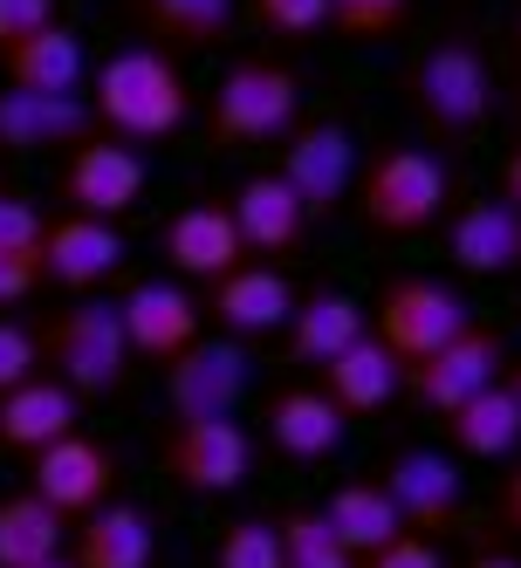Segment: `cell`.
Returning <instances> with one entry per match:
<instances>
[{
  "label": "cell",
  "mask_w": 521,
  "mask_h": 568,
  "mask_svg": "<svg viewBox=\"0 0 521 568\" xmlns=\"http://www.w3.org/2000/svg\"><path fill=\"white\" fill-rule=\"evenodd\" d=\"M90 110H97V131L131 144V151L166 144L192 116V83H186L179 55L138 42V49H117L90 69Z\"/></svg>",
  "instance_id": "cell-1"
},
{
  "label": "cell",
  "mask_w": 521,
  "mask_h": 568,
  "mask_svg": "<svg viewBox=\"0 0 521 568\" xmlns=\"http://www.w3.org/2000/svg\"><path fill=\"white\" fill-rule=\"evenodd\" d=\"M350 199L371 240H419L453 213V165L425 144H391L357 165Z\"/></svg>",
  "instance_id": "cell-2"
},
{
  "label": "cell",
  "mask_w": 521,
  "mask_h": 568,
  "mask_svg": "<svg viewBox=\"0 0 521 568\" xmlns=\"http://www.w3.org/2000/svg\"><path fill=\"white\" fill-rule=\"evenodd\" d=\"M302 124V75L274 55H240L207 97V138L220 151H261L282 144Z\"/></svg>",
  "instance_id": "cell-3"
},
{
  "label": "cell",
  "mask_w": 521,
  "mask_h": 568,
  "mask_svg": "<svg viewBox=\"0 0 521 568\" xmlns=\"http://www.w3.org/2000/svg\"><path fill=\"white\" fill-rule=\"evenodd\" d=\"M405 103L419 116V131L439 138V144H460L488 124L494 110V75H488V55H480L467 34H447L432 42L412 69H405Z\"/></svg>",
  "instance_id": "cell-4"
},
{
  "label": "cell",
  "mask_w": 521,
  "mask_h": 568,
  "mask_svg": "<svg viewBox=\"0 0 521 568\" xmlns=\"http://www.w3.org/2000/svg\"><path fill=\"white\" fill-rule=\"evenodd\" d=\"M42 363H56V384H69L83 404L124 390V377H131V343H124V315H117V302L76 295L62 315H49Z\"/></svg>",
  "instance_id": "cell-5"
},
{
  "label": "cell",
  "mask_w": 521,
  "mask_h": 568,
  "mask_svg": "<svg viewBox=\"0 0 521 568\" xmlns=\"http://www.w3.org/2000/svg\"><path fill=\"white\" fill-rule=\"evenodd\" d=\"M467 329H473V308H467V295L453 281H439V274H391L378 288V302H371V336L405 363V371L425 363V356H439Z\"/></svg>",
  "instance_id": "cell-6"
},
{
  "label": "cell",
  "mask_w": 521,
  "mask_h": 568,
  "mask_svg": "<svg viewBox=\"0 0 521 568\" xmlns=\"http://www.w3.org/2000/svg\"><path fill=\"white\" fill-rule=\"evenodd\" d=\"M357 138L350 124H337V116H302V124L282 138V165H274V179H282L309 220H337L350 206L357 192Z\"/></svg>",
  "instance_id": "cell-7"
},
{
  "label": "cell",
  "mask_w": 521,
  "mask_h": 568,
  "mask_svg": "<svg viewBox=\"0 0 521 568\" xmlns=\"http://www.w3.org/2000/svg\"><path fill=\"white\" fill-rule=\"evenodd\" d=\"M378 486L391 494L398 520L425 541H447L467 514V473H460L453 453H439V445H398L378 466Z\"/></svg>",
  "instance_id": "cell-8"
},
{
  "label": "cell",
  "mask_w": 521,
  "mask_h": 568,
  "mask_svg": "<svg viewBox=\"0 0 521 568\" xmlns=\"http://www.w3.org/2000/svg\"><path fill=\"white\" fill-rule=\"evenodd\" d=\"M158 466H166V479L179 494L220 500V494H233V486L248 479L254 445L233 418H172L166 438H158Z\"/></svg>",
  "instance_id": "cell-9"
},
{
  "label": "cell",
  "mask_w": 521,
  "mask_h": 568,
  "mask_svg": "<svg viewBox=\"0 0 521 568\" xmlns=\"http://www.w3.org/2000/svg\"><path fill=\"white\" fill-rule=\"evenodd\" d=\"M508 336L501 329H473L467 336H453L439 356H425V363H412L405 371V390H412V404L419 412H432V418H453L460 404H473L480 390H494L501 377H508Z\"/></svg>",
  "instance_id": "cell-10"
},
{
  "label": "cell",
  "mask_w": 521,
  "mask_h": 568,
  "mask_svg": "<svg viewBox=\"0 0 521 568\" xmlns=\"http://www.w3.org/2000/svg\"><path fill=\"white\" fill-rule=\"evenodd\" d=\"M28 494L42 507H56L62 520H90L97 507L117 500V453L97 445L90 432H69L49 453L28 459Z\"/></svg>",
  "instance_id": "cell-11"
},
{
  "label": "cell",
  "mask_w": 521,
  "mask_h": 568,
  "mask_svg": "<svg viewBox=\"0 0 521 568\" xmlns=\"http://www.w3.org/2000/svg\"><path fill=\"white\" fill-rule=\"evenodd\" d=\"M254 356L233 336H199L186 356L166 363V412L172 418H233V404L248 397Z\"/></svg>",
  "instance_id": "cell-12"
},
{
  "label": "cell",
  "mask_w": 521,
  "mask_h": 568,
  "mask_svg": "<svg viewBox=\"0 0 521 568\" xmlns=\"http://www.w3.org/2000/svg\"><path fill=\"white\" fill-rule=\"evenodd\" d=\"M144 158L131 144H117V138H90V144H76L69 151V165H62V206L76 220H124L138 199H144Z\"/></svg>",
  "instance_id": "cell-13"
},
{
  "label": "cell",
  "mask_w": 521,
  "mask_h": 568,
  "mask_svg": "<svg viewBox=\"0 0 521 568\" xmlns=\"http://www.w3.org/2000/svg\"><path fill=\"white\" fill-rule=\"evenodd\" d=\"M117 315H124V343L131 356L144 363H172L199 343V329H207V308H199V295L186 288V281H131L124 302H117Z\"/></svg>",
  "instance_id": "cell-14"
},
{
  "label": "cell",
  "mask_w": 521,
  "mask_h": 568,
  "mask_svg": "<svg viewBox=\"0 0 521 568\" xmlns=\"http://www.w3.org/2000/svg\"><path fill=\"white\" fill-rule=\"evenodd\" d=\"M207 308L220 322V336L233 343H248V336H274V329H289V315H295V288H289V274L282 267H268V261H240L233 274L207 281Z\"/></svg>",
  "instance_id": "cell-15"
},
{
  "label": "cell",
  "mask_w": 521,
  "mask_h": 568,
  "mask_svg": "<svg viewBox=\"0 0 521 568\" xmlns=\"http://www.w3.org/2000/svg\"><path fill=\"white\" fill-rule=\"evenodd\" d=\"M103 138L90 97H34V90H0V158H34V151H76Z\"/></svg>",
  "instance_id": "cell-16"
},
{
  "label": "cell",
  "mask_w": 521,
  "mask_h": 568,
  "mask_svg": "<svg viewBox=\"0 0 521 568\" xmlns=\"http://www.w3.org/2000/svg\"><path fill=\"white\" fill-rule=\"evenodd\" d=\"M261 425H268V445H274L282 459H295V466L337 459V453H343V432H350V418L337 412V397L315 390V384L274 390V397L261 404Z\"/></svg>",
  "instance_id": "cell-17"
},
{
  "label": "cell",
  "mask_w": 521,
  "mask_h": 568,
  "mask_svg": "<svg viewBox=\"0 0 521 568\" xmlns=\"http://www.w3.org/2000/svg\"><path fill=\"white\" fill-rule=\"evenodd\" d=\"M227 213H233V233H240V247L248 254H261L268 267L282 261V254H295L302 240H309V213H302V199L274 179V172H254V179H240L233 185V199H227Z\"/></svg>",
  "instance_id": "cell-18"
},
{
  "label": "cell",
  "mask_w": 521,
  "mask_h": 568,
  "mask_svg": "<svg viewBox=\"0 0 521 568\" xmlns=\"http://www.w3.org/2000/svg\"><path fill=\"white\" fill-rule=\"evenodd\" d=\"M124 233H117L110 220H49V240H42V281H56V288L69 295H97L103 281L124 267Z\"/></svg>",
  "instance_id": "cell-19"
},
{
  "label": "cell",
  "mask_w": 521,
  "mask_h": 568,
  "mask_svg": "<svg viewBox=\"0 0 521 568\" xmlns=\"http://www.w3.org/2000/svg\"><path fill=\"white\" fill-rule=\"evenodd\" d=\"M289 356L309 363V371H330V363L371 336V308L357 302L350 288H330V281H315L309 295H295V315H289Z\"/></svg>",
  "instance_id": "cell-20"
},
{
  "label": "cell",
  "mask_w": 521,
  "mask_h": 568,
  "mask_svg": "<svg viewBox=\"0 0 521 568\" xmlns=\"http://www.w3.org/2000/svg\"><path fill=\"white\" fill-rule=\"evenodd\" d=\"M76 425H83V397L56 377H28L21 390L0 397V453L34 459V453H49L56 438H69Z\"/></svg>",
  "instance_id": "cell-21"
},
{
  "label": "cell",
  "mask_w": 521,
  "mask_h": 568,
  "mask_svg": "<svg viewBox=\"0 0 521 568\" xmlns=\"http://www.w3.org/2000/svg\"><path fill=\"white\" fill-rule=\"evenodd\" d=\"M166 261L186 281H220L248 261V247H240V233H233V213L213 206V199H199V206L166 220Z\"/></svg>",
  "instance_id": "cell-22"
},
{
  "label": "cell",
  "mask_w": 521,
  "mask_h": 568,
  "mask_svg": "<svg viewBox=\"0 0 521 568\" xmlns=\"http://www.w3.org/2000/svg\"><path fill=\"white\" fill-rule=\"evenodd\" d=\"M447 254L460 274H514L521 267V213L508 199H473L447 220Z\"/></svg>",
  "instance_id": "cell-23"
},
{
  "label": "cell",
  "mask_w": 521,
  "mask_h": 568,
  "mask_svg": "<svg viewBox=\"0 0 521 568\" xmlns=\"http://www.w3.org/2000/svg\"><path fill=\"white\" fill-rule=\"evenodd\" d=\"M124 8L166 55H207L240 21V0H124Z\"/></svg>",
  "instance_id": "cell-24"
},
{
  "label": "cell",
  "mask_w": 521,
  "mask_h": 568,
  "mask_svg": "<svg viewBox=\"0 0 521 568\" xmlns=\"http://www.w3.org/2000/svg\"><path fill=\"white\" fill-rule=\"evenodd\" d=\"M76 568H151L158 561V527L138 500H110L90 520H76Z\"/></svg>",
  "instance_id": "cell-25"
},
{
  "label": "cell",
  "mask_w": 521,
  "mask_h": 568,
  "mask_svg": "<svg viewBox=\"0 0 521 568\" xmlns=\"http://www.w3.org/2000/svg\"><path fill=\"white\" fill-rule=\"evenodd\" d=\"M0 69H8V90L76 97V90H83V75H90V55H83V42H76V34L56 21V28L34 34V42H21V49L0 55Z\"/></svg>",
  "instance_id": "cell-26"
},
{
  "label": "cell",
  "mask_w": 521,
  "mask_h": 568,
  "mask_svg": "<svg viewBox=\"0 0 521 568\" xmlns=\"http://www.w3.org/2000/svg\"><path fill=\"white\" fill-rule=\"evenodd\" d=\"M323 377H330L323 390L337 397V412L343 418H364V412H384V404L405 390V363H398L378 336H364V343H350Z\"/></svg>",
  "instance_id": "cell-27"
},
{
  "label": "cell",
  "mask_w": 521,
  "mask_h": 568,
  "mask_svg": "<svg viewBox=\"0 0 521 568\" xmlns=\"http://www.w3.org/2000/svg\"><path fill=\"white\" fill-rule=\"evenodd\" d=\"M323 520H330V535L357 555V561H371L378 548H391L398 535H405V520H398L391 494L378 479H343L337 494L323 500Z\"/></svg>",
  "instance_id": "cell-28"
},
{
  "label": "cell",
  "mask_w": 521,
  "mask_h": 568,
  "mask_svg": "<svg viewBox=\"0 0 521 568\" xmlns=\"http://www.w3.org/2000/svg\"><path fill=\"white\" fill-rule=\"evenodd\" d=\"M447 438H453L460 459H508L521 445V404H514L508 377L494 390H480L473 404H460V412L447 418Z\"/></svg>",
  "instance_id": "cell-29"
},
{
  "label": "cell",
  "mask_w": 521,
  "mask_h": 568,
  "mask_svg": "<svg viewBox=\"0 0 521 568\" xmlns=\"http://www.w3.org/2000/svg\"><path fill=\"white\" fill-rule=\"evenodd\" d=\"M69 520L56 507H42L34 494H8L0 500V568H42L62 555Z\"/></svg>",
  "instance_id": "cell-30"
},
{
  "label": "cell",
  "mask_w": 521,
  "mask_h": 568,
  "mask_svg": "<svg viewBox=\"0 0 521 568\" xmlns=\"http://www.w3.org/2000/svg\"><path fill=\"white\" fill-rule=\"evenodd\" d=\"M274 527H282V561L289 568H364V561H357L330 535L323 507H282V514H274Z\"/></svg>",
  "instance_id": "cell-31"
},
{
  "label": "cell",
  "mask_w": 521,
  "mask_h": 568,
  "mask_svg": "<svg viewBox=\"0 0 521 568\" xmlns=\"http://www.w3.org/2000/svg\"><path fill=\"white\" fill-rule=\"evenodd\" d=\"M213 568H289L282 561V527H274V514H248V520L220 527Z\"/></svg>",
  "instance_id": "cell-32"
},
{
  "label": "cell",
  "mask_w": 521,
  "mask_h": 568,
  "mask_svg": "<svg viewBox=\"0 0 521 568\" xmlns=\"http://www.w3.org/2000/svg\"><path fill=\"white\" fill-rule=\"evenodd\" d=\"M412 21V0H330V28L343 42H391V34H405Z\"/></svg>",
  "instance_id": "cell-33"
},
{
  "label": "cell",
  "mask_w": 521,
  "mask_h": 568,
  "mask_svg": "<svg viewBox=\"0 0 521 568\" xmlns=\"http://www.w3.org/2000/svg\"><path fill=\"white\" fill-rule=\"evenodd\" d=\"M248 14L274 42H315L330 28V0H248Z\"/></svg>",
  "instance_id": "cell-34"
},
{
  "label": "cell",
  "mask_w": 521,
  "mask_h": 568,
  "mask_svg": "<svg viewBox=\"0 0 521 568\" xmlns=\"http://www.w3.org/2000/svg\"><path fill=\"white\" fill-rule=\"evenodd\" d=\"M28 377H42V336H34L28 322H8V315H0V397L21 390Z\"/></svg>",
  "instance_id": "cell-35"
},
{
  "label": "cell",
  "mask_w": 521,
  "mask_h": 568,
  "mask_svg": "<svg viewBox=\"0 0 521 568\" xmlns=\"http://www.w3.org/2000/svg\"><path fill=\"white\" fill-rule=\"evenodd\" d=\"M42 240H49L42 206H34V199L0 192V254H34V261H42Z\"/></svg>",
  "instance_id": "cell-36"
},
{
  "label": "cell",
  "mask_w": 521,
  "mask_h": 568,
  "mask_svg": "<svg viewBox=\"0 0 521 568\" xmlns=\"http://www.w3.org/2000/svg\"><path fill=\"white\" fill-rule=\"evenodd\" d=\"M56 21H62L56 0H0V55L21 49V42H34V34L56 28Z\"/></svg>",
  "instance_id": "cell-37"
},
{
  "label": "cell",
  "mask_w": 521,
  "mask_h": 568,
  "mask_svg": "<svg viewBox=\"0 0 521 568\" xmlns=\"http://www.w3.org/2000/svg\"><path fill=\"white\" fill-rule=\"evenodd\" d=\"M364 568H447V561H439V541H425V535H412V527H405V535H398L391 548H378Z\"/></svg>",
  "instance_id": "cell-38"
},
{
  "label": "cell",
  "mask_w": 521,
  "mask_h": 568,
  "mask_svg": "<svg viewBox=\"0 0 521 568\" xmlns=\"http://www.w3.org/2000/svg\"><path fill=\"white\" fill-rule=\"evenodd\" d=\"M34 288H42V261L34 254H0V308L28 302Z\"/></svg>",
  "instance_id": "cell-39"
},
{
  "label": "cell",
  "mask_w": 521,
  "mask_h": 568,
  "mask_svg": "<svg viewBox=\"0 0 521 568\" xmlns=\"http://www.w3.org/2000/svg\"><path fill=\"white\" fill-rule=\"evenodd\" d=\"M494 520H501V535H514V541H521V466H514V473H508V486H501Z\"/></svg>",
  "instance_id": "cell-40"
},
{
  "label": "cell",
  "mask_w": 521,
  "mask_h": 568,
  "mask_svg": "<svg viewBox=\"0 0 521 568\" xmlns=\"http://www.w3.org/2000/svg\"><path fill=\"white\" fill-rule=\"evenodd\" d=\"M501 199H508V206L521 213V144L508 151V165H501Z\"/></svg>",
  "instance_id": "cell-41"
},
{
  "label": "cell",
  "mask_w": 521,
  "mask_h": 568,
  "mask_svg": "<svg viewBox=\"0 0 521 568\" xmlns=\"http://www.w3.org/2000/svg\"><path fill=\"white\" fill-rule=\"evenodd\" d=\"M467 568H521V555H501V548H480Z\"/></svg>",
  "instance_id": "cell-42"
},
{
  "label": "cell",
  "mask_w": 521,
  "mask_h": 568,
  "mask_svg": "<svg viewBox=\"0 0 521 568\" xmlns=\"http://www.w3.org/2000/svg\"><path fill=\"white\" fill-rule=\"evenodd\" d=\"M508 390H514V404H521V356L508 363Z\"/></svg>",
  "instance_id": "cell-43"
},
{
  "label": "cell",
  "mask_w": 521,
  "mask_h": 568,
  "mask_svg": "<svg viewBox=\"0 0 521 568\" xmlns=\"http://www.w3.org/2000/svg\"><path fill=\"white\" fill-rule=\"evenodd\" d=\"M42 568H76V561H69V555H56V561H42Z\"/></svg>",
  "instance_id": "cell-44"
},
{
  "label": "cell",
  "mask_w": 521,
  "mask_h": 568,
  "mask_svg": "<svg viewBox=\"0 0 521 568\" xmlns=\"http://www.w3.org/2000/svg\"><path fill=\"white\" fill-rule=\"evenodd\" d=\"M514 55H521V14H514Z\"/></svg>",
  "instance_id": "cell-45"
},
{
  "label": "cell",
  "mask_w": 521,
  "mask_h": 568,
  "mask_svg": "<svg viewBox=\"0 0 521 568\" xmlns=\"http://www.w3.org/2000/svg\"><path fill=\"white\" fill-rule=\"evenodd\" d=\"M514 110H521V90H514Z\"/></svg>",
  "instance_id": "cell-46"
}]
</instances>
